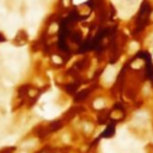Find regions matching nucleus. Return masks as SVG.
Masks as SVG:
<instances>
[{
  "mask_svg": "<svg viewBox=\"0 0 153 153\" xmlns=\"http://www.w3.org/2000/svg\"><path fill=\"white\" fill-rule=\"evenodd\" d=\"M62 128V122L61 121H53L49 126H48V132H55Z\"/></svg>",
  "mask_w": 153,
  "mask_h": 153,
  "instance_id": "1",
  "label": "nucleus"
},
{
  "mask_svg": "<svg viewBox=\"0 0 153 153\" xmlns=\"http://www.w3.org/2000/svg\"><path fill=\"white\" fill-rule=\"evenodd\" d=\"M78 86H79V84H68V85H66V86H65V90H66V92L67 93H73L77 89H78Z\"/></svg>",
  "mask_w": 153,
  "mask_h": 153,
  "instance_id": "3",
  "label": "nucleus"
},
{
  "mask_svg": "<svg viewBox=\"0 0 153 153\" xmlns=\"http://www.w3.org/2000/svg\"><path fill=\"white\" fill-rule=\"evenodd\" d=\"M14 152V147H5L3 149H0V153H13Z\"/></svg>",
  "mask_w": 153,
  "mask_h": 153,
  "instance_id": "4",
  "label": "nucleus"
},
{
  "mask_svg": "<svg viewBox=\"0 0 153 153\" xmlns=\"http://www.w3.org/2000/svg\"><path fill=\"white\" fill-rule=\"evenodd\" d=\"M141 65H142V62H141V61H138V62H135V63L133 65V67H140Z\"/></svg>",
  "mask_w": 153,
  "mask_h": 153,
  "instance_id": "6",
  "label": "nucleus"
},
{
  "mask_svg": "<svg viewBox=\"0 0 153 153\" xmlns=\"http://www.w3.org/2000/svg\"><path fill=\"white\" fill-rule=\"evenodd\" d=\"M29 92H30V86H29V85L20 86L19 90H18V95H19L20 97H25L27 95H29Z\"/></svg>",
  "mask_w": 153,
  "mask_h": 153,
  "instance_id": "2",
  "label": "nucleus"
},
{
  "mask_svg": "<svg viewBox=\"0 0 153 153\" xmlns=\"http://www.w3.org/2000/svg\"><path fill=\"white\" fill-rule=\"evenodd\" d=\"M138 49V45L136 43H132V52H135Z\"/></svg>",
  "mask_w": 153,
  "mask_h": 153,
  "instance_id": "5",
  "label": "nucleus"
},
{
  "mask_svg": "<svg viewBox=\"0 0 153 153\" xmlns=\"http://www.w3.org/2000/svg\"><path fill=\"white\" fill-rule=\"evenodd\" d=\"M0 42H5V37H4V35H1V34H0Z\"/></svg>",
  "mask_w": 153,
  "mask_h": 153,
  "instance_id": "7",
  "label": "nucleus"
}]
</instances>
